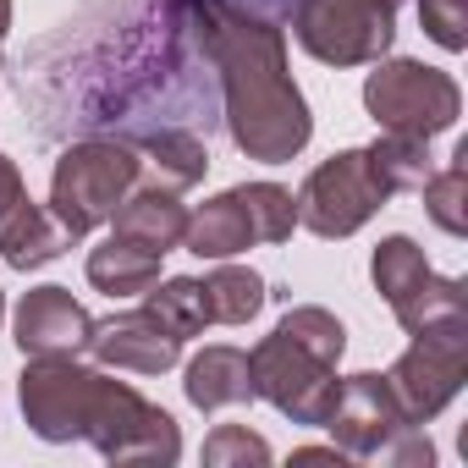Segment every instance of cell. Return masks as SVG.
<instances>
[{"label":"cell","instance_id":"1","mask_svg":"<svg viewBox=\"0 0 468 468\" xmlns=\"http://www.w3.org/2000/svg\"><path fill=\"white\" fill-rule=\"evenodd\" d=\"M198 23H204V50L215 56L220 78H226V122L238 149H249L254 160H292L314 122L303 94L287 78V45L271 23L231 12L226 0H198Z\"/></svg>","mask_w":468,"mask_h":468},{"label":"cell","instance_id":"2","mask_svg":"<svg viewBox=\"0 0 468 468\" xmlns=\"http://www.w3.org/2000/svg\"><path fill=\"white\" fill-rule=\"evenodd\" d=\"M298 226V198L276 182H249L209 198L198 215H187L182 243L198 260H231L254 243H287Z\"/></svg>","mask_w":468,"mask_h":468},{"label":"cell","instance_id":"3","mask_svg":"<svg viewBox=\"0 0 468 468\" xmlns=\"http://www.w3.org/2000/svg\"><path fill=\"white\" fill-rule=\"evenodd\" d=\"M138 154L127 144H78L56 160V182H50V215L67 238H89L100 220L116 215V204L133 193L138 182Z\"/></svg>","mask_w":468,"mask_h":468},{"label":"cell","instance_id":"4","mask_svg":"<svg viewBox=\"0 0 468 468\" xmlns=\"http://www.w3.org/2000/svg\"><path fill=\"white\" fill-rule=\"evenodd\" d=\"M325 430L353 457H391V463H430V441L413 435V419L402 413L386 375H353L336 386V402L325 413Z\"/></svg>","mask_w":468,"mask_h":468},{"label":"cell","instance_id":"5","mask_svg":"<svg viewBox=\"0 0 468 468\" xmlns=\"http://www.w3.org/2000/svg\"><path fill=\"white\" fill-rule=\"evenodd\" d=\"M364 105L380 122V133H408V138H435L463 111L457 83L446 72H435V67H419V61L375 67L369 83H364Z\"/></svg>","mask_w":468,"mask_h":468},{"label":"cell","instance_id":"6","mask_svg":"<svg viewBox=\"0 0 468 468\" xmlns=\"http://www.w3.org/2000/svg\"><path fill=\"white\" fill-rule=\"evenodd\" d=\"M391 23H397L391 0H298V12H292L298 45L331 67L380 61L397 34Z\"/></svg>","mask_w":468,"mask_h":468},{"label":"cell","instance_id":"7","mask_svg":"<svg viewBox=\"0 0 468 468\" xmlns=\"http://www.w3.org/2000/svg\"><path fill=\"white\" fill-rule=\"evenodd\" d=\"M386 198H391V187L380 182L369 149H347V154H331L325 165L309 171V182L298 193V220L309 231H320V238H347Z\"/></svg>","mask_w":468,"mask_h":468},{"label":"cell","instance_id":"8","mask_svg":"<svg viewBox=\"0 0 468 468\" xmlns=\"http://www.w3.org/2000/svg\"><path fill=\"white\" fill-rule=\"evenodd\" d=\"M249 375H254V397H271L298 424H325V413L336 402V386H342L336 364H325L320 353L292 342L282 325H276V336H265L249 353Z\"/></svg>","mask_w":468,"mask_h":468},{"label":"cell","instance_id":"9","mask_svg":"<svg viewBox=\"0 0 468 468\" xmlns=\"http://www.w3.org/2000/svg\"><path fill=\"white\" fill-rule=\"evenodd\" d=\"M111 386L116 380L78 369L72 358H34V369H23V413L45 441H72V435L89 441Z\"/></svg>","mask_w":468,"mask_h":468},{"label":"cell","instance_id":"10","mask_svg":"<svg viewBox=\"0 0 468 468\" xmlns=\"http://www.w3.org/2000/svg\"><path fill=\"white\" fill-rule=\"evenodd\" d=\"M386 380H391V391H397V402L413 424L435 419L468 380V325L413 336V347L397 358V369Z\"/></svg>","mask_w":468,"mask_h":468},{"label":"cell","instance_id":"11","mask_svg":"<svg viewBox=\"0 0 468 468\" xmlns=\"http://www.w3.org/2000/svg\"><path fill=\"white\" fill-rule=\"evenodd\" d=\"M61 249H72V238L56 226L50 209H39L23 187V171L0 154V254L17 271H39L50 265Z\"/></svg>","mask_w":468,"mask_h":468},{"label":"cell","instance_id":"12","mask_svg":"<svg viewBox=\"0 0 468 468\" xmlns=\"http://www.w3.org/2000/svg\"><path fill=\"white\" fill-rule=\"evenodd\" d=\"M89 309L67 287H39L17 303V347L28 358H78L89 353Z\"/></svg>","mask_w":468,"mask_h":468},{"label":"cell","instance_id":"13","mask_svg":"<svg viewBox=\"0 0 468 468\" xmlns=\"http://www.w3.org/2000/svg\"><path fill=\"white\" fill-rule=\"evenodd\" d=\"M89 353L100 364H116V369H133V375H160L182 358V342L149 314V309H133V314H116L105 325L89 331Z\"/></svg>","mask_w":468,"mask_h":468},{"label":"cell","instance_id":"14","mask_svg":"<svg viewBox=\"0 0 468 468\" xmlns=\"http://www.w3.org/2000/svg\"><path fill=\"white\" fill-rule=\"evenodd\" d=\"M116 238L133 243V249H149V254H171L182 243V231H187V209L176 204L171 187H144V193H127L116 204Z\"/></svg>","mask_w":468,"mask_h":468},{"label":"cell","instance_id":"15","mask_svg":"<svg viewBox=\"0 0 468 468\" xmlns=\"http://www.w3.org/2000/svg\"><path fill=\"white\" fill-rule=\"evenodd\" d=\"M254 397V375H249V353L238 347H204L187 364V402L215 413V408H238Z\"/></svg>","mask_w":468,"mask_h":468},{"label":"cell","instance_id":"16","mask_svg":"<svg viewBox=\"0 0 468 468\" xmlns=\"http://www.w3.org/2000/svg\"><path fill=\"white\" fill-rule=\"evenodd\" d=\"M391 314H397L413 336H424V331H452V325H468V292H463V282H441V276L430 271L402 303H391Z\"/></svg>","mask_w":468,"mask_h":468},{"label":"cell","instance_id":"17","mask_svg":"<svg viewBox=\"0 0 468 468\" xmlns=\"http://www.w3.org/2000/svg\"><path fill=\"white\" fill-rule=\"evenodd\" d=\"M154 276H160V254L133 249V243H122V238H111L105 249L89 254V282H94L100 292H111V298H138V292L154 287Z\"/></svg>","mask_w":468,"mask_h":468},{"label":"cell","instance_id":"18","mask_svg":"<svg viewBox=\"0 0 468 468\" xmlns=\"http://www.w3.org/2000/svg\"><path fill=\"white\" fill-rule=\"evenodd\" d=\"M144 154H149V160H138V165H149V171L160 176V187H171V193H176V187H193V182L204 176V165H209L204 144H198L193 133H176V127L144 138Z\"/></svg>","mask_w":468,"mask_h":468},{"label":"cell","instance_id":"19","mask_svg":"<svg viewBox=\"0 0 468 468\" xmlns=\"http://www.w3.org/2000/svg\"><path fill=\"white\" fill-rule=\"evenodd\" d=\"M204 298H209V320H220V325H249L265 309V282L254 271H243V265H220V271H209Z\"/></svg>","mask_w":468,"mask_h":468},{"label":"cell","instance_id":"20","mask_svg":"<svg viewBox=\"0 0 468 468\" xmlns=\"http://www.w3.org/2000/svg\"><path fill=\"white\" fill-rule=\"evenodd\" d=\"M149 303V314L176 336V342H187V336H198L204 325H209V298H204V282H165V287H149L144 292Z\"/></svg>","mask_w":468,"mask_h":468},{"label":"cell","instance_id":"21","mask_svg":"<svg viewBox=\"0 0 468 468\" xmlns=\"http://www.w3.org/2000/svg\"><path fill=\"white\" fill-rule=\"evenodd\" d=\"M369 160H375V171H380V182H386L391 193H402V187H424V176H430V138L386 133V138L369 149Z\"/></svg>","mask_w":468,"mask_h":468},{"label":"cell","instance_id":"22","mask_svg":"<svg viewBox=\"0 0 468 468\" xmlns=\"http://www.w3.org/2000/svg\"><path fill=\"white\" fill-rule=\"evenodd\" d=\"M375 287L386 292V303H402L424 276H430V260H424V249L413 243V238H386L380 249H375Z\"/></svg>","mask_w":468,"mask_h":468},{"label":"cell","instance_id":"23","mask_svg":"<svg viewBox=\"0 0 468 468\" xmlns=\"http://www.w3.org/2000/svg\"><path fill=\"white\" fill-rule=\"evenodd\" d=\"M424 204H430V220L441 231H452V238H463L468 231V209H463V193H468V171L463 165H446L441 176H424Z\"/></svg>","mask_w":468,"mask_h":468},{"label":"cell","instance_id":"24","mask_svg":"<svg viewBox=\"0 0 468 468\" xmlns=\"http://www.w3.org/2000/svg\"><path fill=\"white\" fill-rule=\"evenodd\" d=\"M282 331H287L292 342H303L309 353H320L325 364H336V358H342V347H347L342 320H331L325 309H292V314L282 320Z\"/></svg>","mask_w":468,"mask_h":468},{"label":"cell","instance_id":"25","mask_svg":"<svg viewBox=\"0 0 468 468\" xmlns=\"http://www.w3.org/2000/svg\"><path fill=\"white\" fill-rule=\"evenodd\" d=\"M204 463H271V446L260 435H249V424H220L204 441Z\"/></svg>","mask_w":468,"mask_h":468},{"label":"cell","instance_id":"26","mask_svg":"<svg viewBox=\"0 0 468 468\" xmlns=\"http://www.w3.org/2000/svg\"><path fill=\"white\" fill-rule=\"evenodd\" d=\"M419 17H424V34L441 45V50H463V28H468V6L463 0H419Z\"/></svg>","mask_w":468,"mask_h":468},{"label":"cell","instance_id":"27","mask_svg":"<svg viewBox=\"0 0 468 468\" xmlns=\"http://www.w3.org/2000/svg\"><path fill=\"white\" fill-rule=\"evenodd\" d=\"M6 23H12V0H0V39H6Z\"/></svg>","mask_w":468,"mask_h":468},{"label":"cell","instance_id":"28","mask_svg":"<svg viewBox=\"0 0 468 468\" xmlns=\"http://www.w3.org/2000/svg\"><path fill=\"white\" fill-rule=\"evenodd\" d=\"M0 314H6V298H0Z\"/></svg>","mask_w":468,"mask_h":468}]
</instances>
